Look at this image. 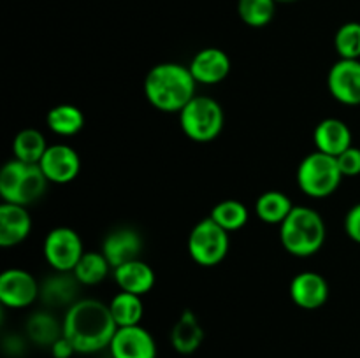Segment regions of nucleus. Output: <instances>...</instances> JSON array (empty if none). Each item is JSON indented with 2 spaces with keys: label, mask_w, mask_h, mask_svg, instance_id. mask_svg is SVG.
I'll return each mask as SVG.
<instances>
[{
  "label": "nucleus",
  "mask_w": 360,
  "mask_h": 358,
  "mask_svg": "<svg viewBox=\"0 0 360 358\" xmlns=\"http://www.w3.org/2000/svg\"><path fill=\"white\" fill-rule=\"evenodd\" d=\"M63 336L70 340L76 353L94 354L111 344L118 325L109 304L97 298H79L63 316Z\"/></svg>",
  "instance_id": "f257e3e1"
},
{
  "label": "nucleus",
  "mask_w": 360,
  "mask_h": 358,
  "mask_svg": "<svg viewBox=\"0 0 360 358\" xmlns=\"http://www.w3.org/2000/svg\"><path fill=\"white\" fill-rule=\"evenodd\" d=\"M144 95L162 112H181L195 97L197 81L188 67L176 62L158 63L144 77Z\"/></svg>",
  "instance_id": "f03ea898"
},
{
  "label": "nucleus",
  "mask_w": 360,
  "mask_h": 358,
  "mask_svg": "<svg viewBox=\"0 0 360 358\" xmlns=\"http://www.w3.org/2000/svg\"><path fill=\"white\" fill-rule=\"evenodd\" d=\"M327 227L319 211L308 206H295L280 225V241L287 253L297 258L316 255L326 244Z\"/></svg>",
  "instance_id": "7ed1b4c3"
},
{
  "label": "nucleus",
  "mask_w": 360,
  "mask_h": 358,
  "mask_svg": "<svg viewBox=\"0 0 360 358\" xmlns=\"http://www.w3.org/2000/svg\"><path fill=\"white\" fill-rule=\"evenodd\" d=\"M48 185L39 164H25L13 158L0 171V197L4 202L28 207L44 195Z\"/></svg>",
  "instance_id": "20e7f679"
},
{
  "label": "nucleus",
  "mask_w": 360,
  "mask_h": 358,
  "mask_svg": "<svg viewBox=\"0 0 360 358\" xmlns=\"http://www.w3.org/2000/svg\"><path fill=\"white\" fill-rule=\"evenodd\" d=\"M297 186L309 199H327L340 188L343 174L340 171L336 157L313 151L302 158L297 167Z\"/></svg>",
  "instance_id": "39448f33"
},
{
  "label": "nucleus",
  "mask_w": 360,
  "mask_h": 358,
  "mask_svg": "<svg viewBox=\"0 0 360 358\" xmlns=\"http://www.w3.org/2000/svg\"><path fill=\"white\" fill-rule=\"evenodd\" d=\"M179 125L193 142H211L225 126L224 107L214 98L195 95L179 112Z\"/></svg>",
  "instance_id": "423d86ee"
},
{
  "label": "nucleus",
  "mask_w": 360,
  "mask_h": 358,
  "mask_svg": "<svg viewBox=\"0 0 360 358\" xmlns=\"http://www.w3.org/2000/svg\"><path fill=\"white\" fill-rule=\"evenodd\" d=\"M190 258L200 267H214L221 263L231 248L229 232L224 230L213 218H204L188 235Z\"/></svg>",
  "instance_id": "0eeeda50"
},
{
  "label": "nucleus",
  "mask_w": 360,
  "mask_h": 358,
  "mask_svg": "<svg viewBox=\"0 0 360 358\" xmlns=\"http://www.w3.org/2000/svg\"><path fill=\"white\" fill-rule=\"evenodd\" d=\"M42 253L53 270L72 272L84 255L81 235L70 227H56L48 232L42 242Z\"/></svg>",
  "instance_id": "6e6552de"
},
{
  "label": "nucleus",
  "mask_w": 360,
  "mask_h": 358,
  "mask_svg": "<svg viewBox=\"0 0 360 358\" xmlns=\"http://www.w3.org/2000/svg\"><path fill=\"white\" fill-rule=\"evenodd\" d=\"M41 293V283L25 269H6L0 274V302L9 309H25Z\"/></svg>",
  "instance_id": "1a4fd4ad"
},
{
  "label": "nucleus",
  "mask_w": 360,
  "mask_h": 358,
  "mask_svg": "<svg viewBox=\"0 0 360 358\" xmlns=\"http://www.w3.org/2000/svg\"><path fill=\"white\" fill-rule=\"evenodd\" d=\"M327 88L340 104L360 105V60H338L327 74Z\"/></svg>",
  "instance_id": "9d476101"
},
{
  "label": "nucleus",
  "mask_w": 360,
  "mask_h": 358,
  "mask_svg": "<svg viewBox=\"0 0 360 358\" xmlns=\"http://www.w3.org/2000/svg\"><path fill=\"white\" fill-rule=\"evenodd\" d=\"M46 179L53 185H67L74 181L81 171L77 151L69 144H51L39 161Z\"/></svg>",
  "instance_id": "9b49d317"
},
{
  "label": "nucleus",
  "mask_w": 360,
  "mask_h": 358,
  "mask_svg": "<svg viewBox=\"0 0 360 358\" xmlns=\"http://www.w3.org/2000/svg\"><path fill=\"white\" fill-rule=\"evenodd\" d=\"M111 358H157V343L144 326H120L109 344Z\"/></svg>",
  "instance_id": "f8f14e48"
},
{
  "label": "nucleus",
  "mask_w": 360,
  "mask_h": 358,
  "mask_svg": "<svg viewBox=\"0 0 360 358\" xmlns=\"http://www.w3.org/2000/svg\"><path fill=\"white\" fill-rule=\"evenodd\" d=\"M292 302L306 311H315L329 300V283L326 277L313 270L295 274L288 288Z\"/></svg>",
  "instance_id": "ddd939ff"
},
{
  "label": "nucleus",
  "mask_w": 360,
  "mask_h": 358,
  "mask_svg": "<svg viewBox=\"0 0 360 358\" xmlns=\"http://www.w3.org/2000/svg\"><path fill=\"white\" fill-rule=\"evenodd\" d=\"M143 248V235L132 227L115 228V230L105 235L104 242H102V253L108 258V262L111 263L112 269L141 258Z\"/></svg>",
  "instance_id": "4468645a"
},
{
  "label": "nucleus",
  "mask_w": 360,
  "mask_h": 358,
  "mask_svg": "<svg viewBox=\"0 0 360 358\" xmlns=\"http://www.w3.org/2000/svg\"><path fill=\"white\" fill-rule=\"evenodd\" d=\"M231 58L224 49L204 48L199 53H195L188 69L197 84L213 86V84L227 79V76L231 74Z\"/></svg>",
  "instance_id": "2eb2a0df"
},
{
  "label": "nucleus",
  "mask_w": 360,
  "mask_h": 358,
  "mask_svg": "<svg viewBox=\"0 0 360 358\" xmlns=\"http://www.w3.org/2000/svg\"><path fill=\"white\" fill-rule=\"evenodd\" d=\"M81 286L83 284L77 281V277L72 272H58V270H55L41 283L39 300L49 309H69L74 302L79 300L77 295H79Z\"/></svg>",
  "instance_id": "dca6fc26"
},
{
  "label": "nucleus",
  "mask_w": 360,
  "mask_h": 358,
  "mask_svg": "<svg viewBox=\"0 0 360 358\" xmlns=\"http://www.w3.org/2000/svg\"><path fill=\"white\" fill-rule=\"evenodd\" d=\"M32 232V216L20 204L2 202L0 206V246L13 248L21 244Z\"/></svg>",
  "instance_id": "f3484780"
},
{
  "label": "nucleus",
  "mask_w": 360,
  "mask_h": 358,
  "mask_svg": "<svg viewBox=\"0 0 360 358\" xmlns=\"http://www.w3.org/2000/svg\"><path fill=\"white\" fill-rule=\"evenodd\" d=\"M313 142L316 151L330 154V157H340L343 151L354 146L352 144V130L343 119L340 118H326L315 126L313 132Z\"/></svg>",
  "instance_id": "a211bd4d"
},
{
  "label": "nucleus",
  "mask_w": 360,
  "mask_h": 358,
  "mask_svg": "<svg viewBox=\"0 0 360 358\" xmlns=\"http://www.w3.org/2000/svg\"><path fill=\"white\" fill-rule=\"evenodd\" d=\"M112 276H115V281L120 286V290L141 295V297L150 293L153 290L155 283H157L155 270L151 269L150 263L143 262L141 258L132 260V262H127L112 269Z\"/></svg>",
  "instance_id": "6ab92c4d"
},
{
  "label": "nucleus",
  "mask_w": 360,
  "mask_h": 358,
  "mask_svg": "<svg viewBox=\"0 0 360 358\" xmlns=\"http://www.w3.org/2000/svg\"><path fill=\"white\" fill-rule=\"evenodd\" d=\"M204 340V329L192 309H185L171 330V344L179 354H192Z\"/></svg>",
  "instance_id": "aec40b11"
},
{
  "label": "nucleus",
  "mask_w": 360,
  "mask_h": 358,
  "mask_svg": "<svg viewBox=\"0 0 360 358\" xmlns=\"http://www.w3.org/2000/svg\"><path fill=\"white\" fill-rule=\"evenodd\" d=\"M290 197L278 190L264 192L255 202V214L267 225H281L294 209Z\"/></svg>",
  "instance_id": "412c9836"
},
{
  "label": "nucleus",
  "mask_w": 360,
  "mask_h": 358,
  "mask_svg": "<svg viewBox=\"0 0 360 358\" xmlns=\"http://www.w3.org/2000/svg\"><path fill=\"white\" fill-rule=\"evenodd\" d=\"M27 336L37 346L51 347L63 336V321H58L49 311H37L28 318Z\"/></svg>",
  "instance_id": "4be33fe9"
},
{
  "label": "nucleus",
  "mask_w": 360,
  "mask_h": 358,
  "mask_svg": "<svg viewBox=\"0 0 360 358\" xmlns=\"http://www.w3.org/2000/svg\"><path fill=\"white\" fill-rule=\"evenodd\" d=\"M46 123L56 135L72 137L84 128V114L76 105L60 104L49 109L46 114Z\"/></svg>",
  "instance_id": "5701e85b"
},
{
  "label": "nucleus",
  "mask_w": 360,
  "mask_h": 358,
  "mask_svg": "<svg viewBox=\"0 0 360 358\" xmlns=\"http://www.w3.org/2000/svg\"><path fill=\"white\" fill-rule=\"evenodd\" d=\"M109 309H111V314L118 329L120 326L141 325V319L144 316L143 297L129 293V291L120 290L109 302Z\"/></svg>",
  "instance_id": "b1692460"
},
{
  "label": "nucleus",
  "mask_w": 360,
  "mask_h": 358,
  "mask_svg": "<svg viewBox=\"0 0 360 358\" xmlns=\"http://www.w3.org/2000/svg\"><path fill=\"white\" fill-rule=\"evenodd\" d=\"M48 150L44 135L37 128H23L13 140V154L25 164H39Z\"/></svg>",
  "instance_id": "393cba45"
},
{
  "label": "nucleus",
  "mask_w": 360,
  "mask_h": 358,
  "mask_svg": "<svg viewBox=\"0 0 360 358\" xmlns=\"http://www.w3.org/2000/svg\"><path fill=\"white\" fill-rule=\"evenodd\" d=\"M111 269V263L102 251H84L77 265L74 267L72 274L83 286H95L108 277Z\"/></svg>",
  "instance_id": "a878e982"
},
{
  "label": "nucleus",
  "mask_w": 360,
  "mask_h": 358,
  "mask_svg": "<svg viewBox=\"0 0 360 358\" xmlns=\"http://www.w3.org/2000/svg\"><path fill=\"white\" fill-rule=\"evenodd\" d=\"M211 218L213 221H217L224 230H227L229 234L236 230H241L246 223H248V207L243 202L234 199H227L218 202L217 206L211 209Z\"/></svg>",
  "instance_id": "bb28decb"
},
{
  "label": "nucleus",
  "mask_w": 360,
  "mask_h": 358,
  "mask_svg": "<svg viewBox=\"0 0 360 358\" xmlns=\"http://www.w3.org/2000/svg\"><path fill=\"white\" fill-rule=\"evenodd\" d=\"M238 13L243 23L252 28H262L273 21L276 2L274 0H239Z\"/></svg>",
  "instance_id": "cd10ccee"
},
{
  "label": "nucleus",
  "mask_w": 360,
  "mask_h": 358,
  "mask_svg": "<svg viewBox=\"0 0 360 358\" xmlns=\"http://www.w3.org/2000/svg\"><path fill=\"white\" fill-rule=\"evenodd\" d=\"M334 48L340 58L360 60V23L348 21L341 25L334 35Z\"/></svg>",
  "instance_id": "c85d7f7f"
},
{
  "label": "nucleus",
  "mask_w": 360,
  "mask_h": 358,
  "mask_svg": "<svg viewBox=\"0 0 360 358\" xmlns=\"http://www.w3.org/2000/svg\"><path fill=\"white\" fill-rule=\"evenodd\" d=\"M336 160L343 178H355L360 174V147L350 146Z\"/></svg>",
  "instance_id": "c756f323"
},
{
  "label": "nucleus",
  "mask_w": 360,
  "mask_h": 358,
  "mask_svg": "<svg viewBox=\"0 0 360 358\" xmlns=\"http://www.w3.org/2000/svg\"><path fill=\"white\" fill-rule=\"evenodd\" d=\"M345 232L352 241L360 244V202L355 204L345 216Z\"/></svg>",
  "instance_id": "7c9ffc66"
},
{
  "label": "nucleus",
  "mask_w": 360,
  "mask_h": 358,
  "mask_svg": "<svg viewBox=\"0 0 360 358\" xmlns=\"http://www.w3.org/2000/svg\"><path fill=\"white\" fill-rule=\"evenodd\" d=\"M49 350H51L53 358H70L74 353H76V350H74V346L70 344V340L67 339L65 336L60 337V339L56 340Z\"/></svg>",
  "instance_id": "2f4dec72"
},
{
  "label": "nucleus",
  "mask_w": 360,
  "mask_h": 358,
  "mask_svg": "<svg viewBox=\"0 0 360 358\" xmlns=\"http://www.w3.org/2000/svg\"><path fill=\"white\" fill-rule=\"evenodd\" d=\"M276 4H292V2H297V0H274Z\"/></svg>",
  "instance_id": "473e14b6"
}]
</instances>
